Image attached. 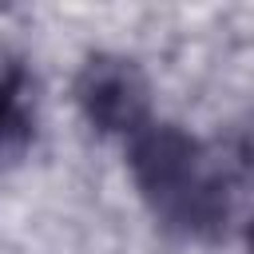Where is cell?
I'll return each instance as SVG.
<instances>
[{
    "label": "cell",
    "instance_id": "1",
    "mask_svg": "<svg viewBox=\"0 0 254 254\" xmlns=\"http://www.w3.org/2000/svg\"><path fill=\"white\" fill-rule=\"evenodd\" d=\"M127 167L155 218L187 238H210L230 214L226 183L198 139L175 123H147L127 139Z\"/></svg>",
    "mask_w": 254,
    "mask_h": 254
},
{
    "label": "cell",
    "instance_id": "2",
    "mask_svg": "<svg viewBox=\"0 0 254 254\" xmlns=\"http://www.w3.org/2000/svg\"><path fill=\"white\" fill-rule=\"evenodd\" d=\"M75 103L83 119L103 135L131 139L151 123L147 75L127 56H91L75 75Z\"/></svg>",
    "mask_w": 254,
    "mask_h": 254
},
{
    "label": "cell",
    "instance_id": "3",
    "mask_svg": "<svg viewBox=\"0 0 254 254\" xmlns=\"http://www.w3.org/2000/svg\"><path fill=\"white\" fill-rule=\"evenodd\" d=\"M32 143L28 79L16 64H0V163H12Z\"/></svg>",
    "mask_w": 254,
    "mask_h": 254
},
{
    "label": "cell",
    "instance_id": "4",
    "mask_svg": "<svg viewBox=\"0 0 254 254\" xmlns=\"http://www.w3.org/2000/svg\"><path fill=\"white\" fill-rule=\"evenodd\" d=\"M246 250H250V254H254V222H250V226H246Z\"/></svg>",
    "mask_w": 254,
    "mask_h": 254
}]
</instances>
